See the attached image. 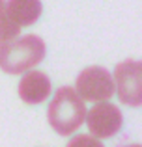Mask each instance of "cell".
I'll return each instance as SVG.
<instances>
[{"mask_svg":"<svg viewBox=\"0 0 142 147\" xmlns=\"http://www.w3.org/2000/svg\"><path fill=\"white\" fill-rule=\"evenodd\" d=\"M47 54L45 41L37 36L11 37L0 41V69L10 75H21L41 63Z\"/></svg>","mask_w":142,"mask_h":147,"instance_id":"6da1fadb","label":"cell"},{"mask_svg":"<svg viewBox=\"0 0 142 147\" xmlns=\"http://www.w3.org/2000/svg\"><path fill=\"white\" fill-rule=\"evenodd\" d=\"M84 115H86L84 100L69 86H64L56 91L47 110L49 123L60 136L73 134L84 123Z\"/></svg>","mask_w":142,"mask_h":147,"instance_id":"7a4b0ae2","label":"cell"},{"mask_svg":"<svg viewBox=\"0 0 142 147\" xmlns=\"http://www.w3.org/2000/svg\"><path fill=\"white\" fill-rule=\"evenodd\" d=\"M142 65L139 60H125L114 69V88L118 99L131 108L142 104Z\"/></svg>","mask_w":142,"mask_h":147,"instance_id":"3957f363","label":"cell"},{"mask_svg":"<svg viewBox=\"0 0 142 147\" xmlns=\"http://www.w3.org/2000/svg\"><path fill=\"white\" fill-rule=\"evenodd\" d=\"M77 93L82 100H109L114 95V78L105 67H88L77 76Z\"/></svg>","mask_w":142,"mask_h":147,"instance_id":"277c9868","label":"cell"},{"mask_svg":"<svg viewBox=\"0 0 142 147\" xmlns=\"http://www.w3.org/2000/svg\"><path fill=\"white\" fill-rule=\"evenodd\" d=\"M84 119H86L88 130L101 140L112 138L114 134L120 132L122 125H124V115H122L120 108L110 102H105V100H99L95 106H92V110L84 115Z\"/></svg>","mask_w":142,"mask_h":147,"instance_id":"5b68a950","label":"cell"},{"mask_svg":"<svg viewBox=\"0 0 142 147\" xmlns=\"http://www.w3.org/2000/svg\"><path fill=\"white\" fill-rule=\"evenodd\" d=\"M51 95V80L41 71H28L19 82V97L26 104H39Z\"/></svg>","mask_w":142,"mask_h":147,"instance_id":"8992f818","label":"cell"},{"mask_svg":"<svg viewBox=\"0 0 142 147\" xmlns=\"http://www.w3.org/2000/svg\"><path fill=\"white\" fill-rule=\"evenodd\" d=\"M7 13L17 26H32L41 17V0H7Z\"/></svg>","mask_w":142,"mask_h":147,"instance_id":"52a82bcc","label":"cell"},{"mask_svg":"<svg viewBox=\"0 0 142 147\" xmlns=\"http://www.w3.org/2000/svg\"><path fill=\"white\" fill-rule=\"evenodd\" d=\"M21 30V26H17L13 21H11L10 13H7L6 7V0H0V41H6L15 37Z\"/></svg>","mask_w":142,"mask_h":147,"instance_id":"ba28073f","label":"cell"}]
</instances>
